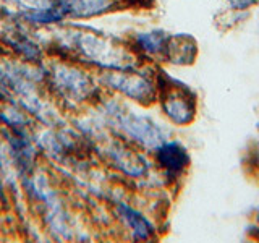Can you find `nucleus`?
<instances>
[{
  "label": "nucleus",
  "instance_id": "10",
  "mask_svg": "<svg viewBox=\"0 0 259 243\" xmlns=\"http://www.w3.org/2000/svg\"><path fill=\"white\" fill-rule=\"evenodd\" d=\"M227 4H229L233 10H248L249 7L257 4V0H227Z\"/></svg>",
  "mask_w": 259,
  "mask_h": 243
},
{
  "label": "nucleus",
  "instance_id": "1",
  "mask_svg": "<svg viewBox=\"0 0 259 243\" xmlns=\"http://www.w3.org/2000/svg\"><path fill=\"white\" fill-rule=\"evenodd\" d=\"M60 40L65 49L76 52L79 59L93 62L99 67L112 70H130L133 67V55L125 46L94 29L71 26Z\"/></svg>",
  "mask_w": 259,
  "mask_h": 243
},
{
  "label": "nucleus",
  "instance_id": "6",
  "mask_svg": "<svg viewBox=\"0 0 259 243\" xmlns=\"http://www.w3.org/2000/svg\"><path fill=\"white\" fill-rule=\"evenodd\" d=\"M156 159L165 172L178 175L188 167L190 156L180 143H164L157 148Z\"/></svg>",
  "mask_w": 259,
  "mask_h": 243
},
{
  "label": "nucleus",
  "instance_id": "9",
  "mask_svg": "<svg viewBox=\"0 0 259 243\" xmlns=\"http://www.w3.org/2000/svg\"><path fill=\"white\" fill-rule=\"evenodd\" d=\"M118 211H120L121 217L125 219V222L128 224V227L132 229L135 238L144 240V238L151 237L154 229H152V225L149 224V221L144 216H141L138 211H135L133 208H130L126 205H120Z\"/></svg>",
  "mask_w": 259,
  "mask_h": 243
},
{
  "label": "nucleus",
  "instance_id": "11",
  "mask_svg": "<svg viewBox=\"0 0 259 243\" xmlns=\"http://www.w3.org/2000/svg\"><path fill=\"white\" fill-rule=\"evenodd\" d=\"M257 159H259V146H257Z\"/></svg>",
  "mask_w": 259,
  "mask_h": 243
},
{
  "label": "nucleus",
  "instance_id": "5",
  "mask_svg": "<svg viewBox=\"0 0 259 243\" xmlns=\"http://www.w3.org/2000/svg\"><path fill=\"white\" fill-rule=\"evenodd\" d=\"M198 55V44L188 34H172L167 37L164 57L172 63L178 65H188Z\"/></svg>",
  "mask_w": 259,
  "mask_h": 243
},
{
  "label": "nucleus",
  "instance_id": "4",
  "mask_svg": "<svg viewBox=\"0 0 259 243\" xmlns=\"http://www.w3.org/2000/svg\"><path fill=\"white\" fill-rule=\"evenodd\" d=\"M107 81L113 88L120 89L123 94L133 97L136 101H149L154 94L151 81L135 71L132 73L121 70L120 73H110L107 76Z\"/></svg>",
  "mask_w": 259,
  "mask_h": 243
},
{
  "label": "nucleus",
  "instance_id": "7",
  "mask_svg": "<svg viewBox=\"0 0 259 243\" xmlns=\"http://www.w3.org/2000/svg\"><path fill=\"white\" fill-rule=\"evenodd\" d=\"M121 127H123L125 132L140 140L146 146H156L160 143V132L159 128L152 124L151 120L144 118V117H136V115H126L120 120Z\"/></svg>",
  "mask_w": 259,
  "mask_h": 243
},
{
  "label": "nucleus",
  "instance_id": "3",
  "mask_svg": "<svg viewBox=\"0 0 259 243\" xmlns=\"http://www.w3.org/2000/svg\"><path fill=\"white\" fill-rule=\"evenodd\" d=\"M67 20H91L115 10L120 0H54Z\"/></svg>",
  "mask_w": 259,
  "mask_h": 243
},
{
  "label": "nucleus",
  "instance_id": "8",
  "mask_svg": "<svg viewBox=\"0 0 259 243\" xmlns=\"http://www.w3.org/2000/svg\"><path fill=\"white\" fill-rule=\"evenodd\" d=\"M167 37H168V34L162 29L136 32L132 40V49H135L136 52L148 55V57L164 55Z\"/></svg>",
  "mask_w": 259,
  "mask_h": 243
},
{
  "label": "nucleus",
  "instance_id": "2",
  "mask_svg": "<svg viewBox=\"0 0 259 243\" xmlns=\"http://www.w3.org/2000/svg\"><path fill=\"white\" fill-rule=\"evenodd\" d=\"M160 88L162 109L167 117L177 125H185L191 122L194 115V96L191 89L167 75L160 78Z\"/></svg>",
  "mask_w": 259,
  "mask_h": 243
}]
</instances>
